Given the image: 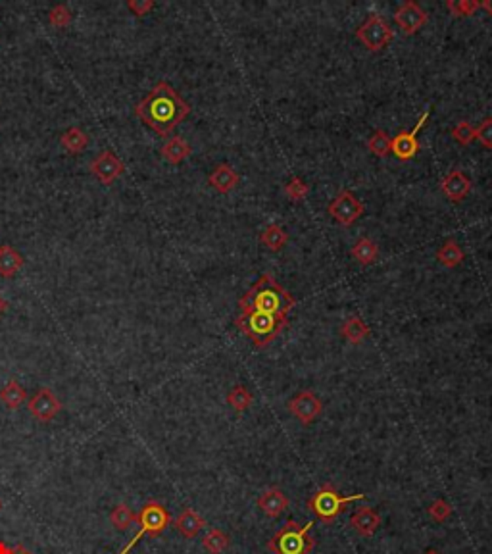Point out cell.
Here are the masks:
<instances>
[{
    "label": "cell",
    "instance_id": "obj_1",
    "mask_svg": "<svg viewBox=\"0 0 492 554\" xmlns=\"http://www.w3.org/2000/svg\"><path fill=\"white\" fill-rule=\"evenodd\" d=\"M189 114V102H185L168 81H158L154 89L135 106V116L160 137L170 135Z\"/></svg>",
    "mask_w": 492,
    "mask_h": 554
},
{
    "label": "cell",
    "instance_id": "obj_2",
    "mask_svg": "<svg viewBox=\"0 0 492 554\" xmlns=\"http://www.w3.org/2000/svg\"><path fill=\"white\" fill-rule=\"evenodd\" d=\"M294 304V299L269 273H264L260 281L239 300V308L242 312L258 310L277 316H287Z\"/></svg>",
    "mask_w": 492,
    "mask_h": 554
},
{
    "label": "cell",
    "instance_id": "obj_3",
    "mask_svg": "<svg viewBox=\"0 0 492 554\" xmlns=\"http://www.w3.org/2000/svg\"><path fill=\"white\" fill-rule=\"evenodd\" d=\"M287 323H289L287 316L268 314V312H258V310L242 312L235 320V325L240 331H245L248 339L254 343V346H258V349H264L271 341H275L279 333L287 327Z\"/></svg>",
    "mask_w": 492,
    "mask_h": 554
},
{
    "label": "cell",
    "instance_id": "obj_4",
    "mask_svg": "<svg viewBox=\"0 0 492 554\" xmlns=\"http://www.w3.org/2000/svg\"><path fill=\"white\" fill-rule=\"evenodd\" d=\"M354 501H366V494H350V496H344L336 491V487L333 483H323V485L310 496L308 501V508L312 514H315V518H320L323 524H331L333 520L339 518V514H343L344 508Z\"/></svg>",
    "mask_w": 492,
    "mask_h": 554
},
{
    "label": "cell",
    "instance_id": "obj_5",
    "mask_svg": "<svg viewBox=\"0 0 492 554\" xmlns=\"http://www.w3.org/2000/svg\"><path fill=\"white\" fill-rule=\"evenodd\" d=\"M312 525L313 522H306L304 525H300L289 520L268 541V548L273 554H310L315 547V539L308 535Z\"/></svg>",
    "mask_w": 492,
    "mask_h": 554
},
{
    "label": "cell",
    "instance_id": "obj_6",
    "mask_svg": "<svg viewBox=\"0 0 492 554\" xmlns=\"http://www.w3.org/2000/svg\"><path fill=\"white\" fill-rule=\"evenodd\" d=\"M137 522L141 524V529L135 533V537L127 543L125 547L121 548L120 554H129V550H131V548H133L135 545L141 541V537H144V535L158 537L160 533L165 532V527L172 524V516H170V512L165 510L164 504H160V502L156 501H150L142 506L141 514L137 516Z\"/></svg>",
    "mask_w": 492,
    "mask_h": 554
},
{
    "label": "cell",
    "instance_id": "obj_7",
    "mask_svg": "<svg viewBox=\"0 0 492 554\" xmlns=\"http://www.w3.org/2000/svg\"><path fill=\"white\" fill-rule=\"evenodd\" d=\"M392 37H395V33L390 31L387 22L377 14L369 15L367 22L356 31V39L362 41L364 46L367 50H371V53H377L381 48H385L392 41Z\"/></svg>",
    "mask_w": 492,
    "mask_h": 554
},
{
    "label": "cell",
    "instance_id": "obj_8",
    "mask_svg": "<svg viewBox=\"0 0 492 554\" xmlns=\"http://www.w3.org/2000/svg\"><path fill=\"white\" fill-rule=\"evenodd\" d=\"M327 212L329 216L335 217L339 224L352 225L356 219H360V217L364 216L366 208H364V204L360 203L356 196L352 195L348 189H343V191L331 201Z\"/></svg>",
    "mask_w": 492,
    "mask_h": 554
},
{
    "label": "cell",
    "instance_id": "obj_9",
    "mask_svg": "<svg viewBox=\"0 0 492 554\" xmlns=\"http://www.w3.org/2000/svg\"><path fill=\"white\" fill-rule=\"evenodd\" d=\"M27 408H29V412L33 418L39 419V421H43V424H46V421H53V419L58 416V412L62 410V403L60 398L54 395L53 389L43 387V389H39L37 393H35V397L27 403Z\"/></svg>",
    "mask_w": 492,
    "mask_h": 554
},
{
    "label": "cell",
    "instance_id": "obj_10",
    "mask_svg": "<svg viewBox=\"0 0 492 554\" xmlns=\"http://www.w3.org/2000/svg\"><path fill=\"white\" fill-rule=\"evenodd\" d=\"M89 168H90V173H93L102 185H112L114 181L118 180L121 173L125 172V164H123L114 152H110V150L100 152V154L90 162Z\"/></svg>",
    "mask_w": 492,
    "mask_h": 554
},
{
    "label": "cell",
    "instance_id": "obj_11",
    "mask_svg": "<svg viewBox=\"0 0 492 554\" xmlns=\"http://www.w3.org/2000/svg\"><path fill=\"white\" fill-rule=\"evenodd\" d=\"M289 410L300 424L308 426L323 412V403L313 395L312 391H302L289 400Z\"/></svg>",
    "mask_w": 492,
    "mask_h": 554
},
{
    "label": "cell",
    "instance_id": "obj_12",
    "mask_svg": "<svg viewBox=\"0 0 492 554\" xmlns=\"http://www.w3.org/2000/svg\"><path fill=\"white\" fill-rule=\"evenodd\" d=\"M429 110L421 114V118L416 123V128L411 131H400L398 135L392 139V154L400 160H411V158L418 154L419 150V141H418V133L419 129L425 126V121L429 120Z\"/></svg>",
    "mask_w": 492,
    "mask_h": 554
},
{
    "label": "cell",
    "instance_id": "obj_13",
    "mask_svg": "<svg viewBox=\"0 0 492 554\" xmlns=\"http://www.w3.org/2000/svg\"><path fill=\"white\" fill-rule=\"evenodd\" d=\"M395 20L406 35H414V33H418V31L425 25L427 20H429V15H427V12L423 8L419 6L418 2L408 0V2H402V4L398 6V10H396L395 14Z\"/></svg>",
    "mask_w": 492,
    "mask_h": 554
},
{
    "label": "cell",
    "instance_id": "obj_14",
    "mask_svg": "<svg viewBox=\"0 0 492 554\" xmlns=\"http://www.w3.org/2000/svg\"><path fill=\"white\" fill-rule=\"evenodd\" d=\"M258 508L269 518H277L289 508V499L279 487H269L258 499Z\"/></svg>",
    "mask_w": 492,
    "mask_h": 554
},
{
    "label": "cell",
    "instance_id": "obj_15",
    "mask_svg": "<svg viewBox=\"0 0 492 554\" xmlns=\"http://www.w3.org/2000/svg\"><path fill=\"white\" fill-rule=\"evenodd\" d=\"M440 189H442V193H444L450 201L460 203L462 198H465V196L470 195L471 181L463 175L462 170H452V172L448 173L446 177L442 180Z\"/></svg>",
    "mask_w": 492,
    "mask_h": 554
},
{
    "label": "cell",
    "instance_id": "obj_16",
    "mask_svg": "<svg viewBox=\"0 0 492 554\" xmlns=\"http://www.w3.org/2000/svg\"><path fill=\"white\" fill-rule=\"evenodd\" d=\"M208 183L216 189L217 193L227 195V193H231L233 189L239 185V173L233 170V165L219 164L208 175Z\"/></svg>",
    "mask_w": 492,
    "mask_h": 554
},
{
    "label": "cell",
    "instance_id": "obj_17",
    "mask_svg": "<svg viewBox=\"0 0 492 554\" xmlns=\"http://www.w3.org/2000/svg\"><path fill=\"white\" fill-rule=\"evenodd\" d=\"M381 524V516L369 506L358 508L350 516V525L364 537H369L373 533L377 532V527Z\"/></svg>",
    "mask_w": 492,
    "mask_h": 554
},
{
    "label": "cell",
    "instance_id": "obj_18",
    "mask_svg": "<svg viewBox=\"0 0 492 554\" xmlns=\"http://www.w3.org/2000/svg\"><path fill=\"white\" fill-rule=\"evenodd\" d=\"M173 525L177 527V532H179L183 537L193 539V537H196V535L200 533V529L206 525V522H204V518H202L196 510L185 508L179 516H177V520H175V524Z\"/></svg>",
    "mask_w": 492,
    "mask_h": 554
},
{
    "label": "cell",
    "instance_id": "obj_19",
    "mask_svg": "<svg viewBox=\"0 0 492 554\" xmlns=\"http://www.w3.org/2000/svg\"><path fill=\"white\" fill-rule=\"evenodd\" d=\"M191 152H193V149H191V144L183 137H172L170 141H165V144L160 150V154L164 156L165 162H170L173 165L181 164L183 160H186L191 156Z\"/></svg>",
    "mask_w": 492,
    "mask_h": 554
},
{
    "label": "cell",
    "instance_id": "obj_20",
    "mask_svg": "<svg viewBox=\"0 0 492 554\" xmlns=\"http://www.w3.org/2000/svg\"><path fill=\"white\" fill-rule=\"evenodd\" d=\"M369 333H371L369 325L360 316H350L348 320H344L343 327H341V335L352 345H360L362 341H366Z\"/></svg>",
    "mask_w": 492,
    "mask_h": 554
},
{
    "label": "cell",
    "instance_id": "obj_21",
    "mask_svg": "<svg viewBox=\"0 0 492 554\" xmlns=\"http://www.w3.org/2000/svg\"><path fill=\"white\" fill-rule=\"evenodd\" d=\"M23 264H25L23 256L14 247L2 245V248H0V276L6 277V279L14 277L18 271L22 270Z\"/></svg>",
    "mask_w": 492,
    "mask_h": 554
},
{
    "label": "cell",
    "instance_id": "obj_22",
    "mask_svg": "<svg viewBox=\"0 0 492 554\" xmlns=\"http://www.w3.org/2000/svg\"><path fill=\"white\" fill-rule=\"evenodd\" d=\"M62 149H66L69 154H79L89 147V135L83 131L81 128H69L66 129L60 137Z\"/></svg>",
    "mask_w": 492,
    "mask_h": 554
},
{
    "label": "cell",
    "instance_id": "obj_23",
    "mask_svg": "<svg viewBox=\"0 0 492 554\" xmlns=\"http://www.w3.org/2000/svg\"><path fill=\"white\" fill-rule=\"evenodd\" d=\"M0 398H2V403H4L10 410H18V408L27 400V393H25V389H23L22 385L15 381V379H10V381L2 387V391H0Z\"/></svg>",
    "mask_w": 492,
    "mask_h": 554
},
{
    "label": "cell",
    "instance_id": "obj_24",
    "mask_svg": "<svg viewBox=\"0 0 492 554\" xmlns=\"http://www.w3.org/2000/svg\"><path fill=\"white\" fill-rule=\"evenodd\" d=\"M260 241L264 247H268L269 250L277 252V250H281L287 245L289 235H287V231L279 224H271L260 233Z\"/></svg>",
    "mask_w": 492,
    "mask_h": 554
},
{
    "label": "cell",
    "instance_id": "obj_25",
    "mask_svg": "<svg viewBox=\"0 0 492 554\" xmlns=\"http://www.w3.org/2000/svg\"><path fill=\"white\" fill-rule=\"evenodd\" d=\"M437 258H439V262L442 264V266H446V268H456V266H460V264L463 262V250L456 241H446V243L439 248Z\"/></svg>",
    "mask_w": 492,
    "mask_h": 554
},
{
    "label": "cell",
    "instance_id": "obj_26",
    "mask_svg": "<svg viewBox=\"0 0 492 554\" xmlns=\"http://www.w3.org/2000/svg\"><path fill=\"white\" fill-rule=\"evenodd\" d=\"M352 256L358 260L360 264H373L375 260H377V256H379V248H377V245L373 243L371 239H367V237H362V239L352 247Z\"/></svg>",
    "mask_w": 492,
    "mask_h": 554
},
{
    "label": "cell",
    "instance_id": "obj_27",
    "mask_svg": "<svg viewBox=\"0 0 492 554\" xmlns=\"http://www.w3.org/2000/svg\"><path fill=\"white\" fill-rule=\"evenodd\" d=\"M229 543H231V539L227 533H224L221 529H210L202 539V547L206 548L210 554H221L229 548Z\"/></svg>",
    "mask_w": 492,
    "mask_h": 554
},
{
    "label": "cell",
    "instance_id": "obj_28",
    "mask_svg": "<svg viewBox=\"0 0 492 554\" xmlns=\"http://www.w3.org/2000/svg\"><path fill=\"white\" fill-rule=\"evenodd\" d=\"M110 522L118 529V532H127L131 525L137 522V516L133 514V510L129 508L127 504H118L110 514Z\"/></svg>",
    "mask_w": 492,
    "mask_h": 554
},
{
    "label": "cell",
    "instance_id": "obj_29",
    "mask_svg": "<svg viewBox=\"0 0 492 554\" xmlns=\"http://www.w3.org/2000/svg\"><path fill=\"white\" fill-rule=\"evenodd\" d=\"M367 149H369V152L375 154V156L385 158L392 152V139H390L385 131H381L379 129V131H375V135L367 141Z\"/></svg>",
    "mask_w": 492,
    "mask_h": 554
},
{
    "label": "cell",
    "instance_id": "obj_30",
    "mask_svg": "<svg viewBox=\"0 0 492 554\" xmlns=\"http://www.w3.org/2000/svg\"><path fill=\"white\" fill-rule=\"evenodd\" d=\"M227 403H229V406H231L233 410L245 412L246 408L252 405V395H250V391L246 389V387H242V385H235V387L229 391V395H227Z\"/></svg>",
    "mask_w": 492,
    "mask_h": 554
},
{
    "label": "cell",
    "instance_id": "obj_31",
    "mask_svg": "<svg viewBox=\"0 0 492 554\" xmlns=\"http://www.w3.org/2000/svg\"><path fill=\"white\" fill-rule=\"evenodd\" d=\"M448 10L458 18H467L473 15L481 8V2L477 0H448Z\"/></svg>",
    "mask_w": 492,
    "mask_h": 554
},
{
    "label": "cell",
    "instance_id": "obj_32",
    "mask_svg": "<svg viewBox=\"0 0 492 554\" xmlns=\"http://www.w3.org/2000/svg\"><path fill=\"white\" fill-rule=\"evenodd\" d=\"M48 22L54 27H58V29L67 27L71 23V12H69V8L66 4H54L50 8V12H48Z\"/></svg>",
    "mask_w": 492,
    "mask_h": 554
},
{
    "label": "cell",
    "instance_id": "obj_33",
    "mask_svg": "<svg viewBox=\"0 0 492 554\" xmlns=\"http://www.w3.org/2000/svg\"><path fill=\"white\" fill-rule=\"evenodd\" d=\"M310 193V185H306L304 181L300 177H292L287 185H285V195L289 196L291 201L299 203V201H304Z\"/></svg>",
    "mask_w": 492,
    "mask_h": 554
},
{
    "label": "cell",
    "instance_id": "obj_34",
    "mask_svg": "<svg viewBox=\"0 0 492 554\" xmlns=\"http://www.w3.org/2000/svg\"><path fill=\"white\" fill-rule=\"evenodd\" d=\"M452 137H454L460 144H463V147H470L471 142L475 141V128H471L467 121H460V123L452 129Z\"/></svg>",
    "mask_w": 492,
    "mask_h": 554
},
{
    "label": "cell",
    "instance_id": "obj_35",
    "mask_svg": "<svg viewBox=\"0 0 492 554\" xmlns=\"http://www.w3.org/2000/svg\"><path fill=\"white\" fill-rule=\"evenodd\" d=\"M450 514H452V506H450L446 501H442V499H437V501L429 506V516H431L435 522H439V524L446 522L448 518H450Z\"/></svg>",
    "mask_w": 492,
    "mask_h": 554
},
{
    "label": "cell",
    "instance_id": "obj_36",
    "mask_svg": "<svg viewBox=\"0 0 492 554\" xmlns=\"http://www.w3.org/2000/svg\"><path fill=\"white\" fill-rule=\"evenodd\" d=\"M475 139H477L485 149H492V118H485L481 126L475 129Z\"/></svg>",
    "mask_w": 492,
    "mask_h": 554
},
{
    "label": "cell",
    "instance_id": "obj_37",
    "mask_svg": "<svg viewBox=\"0 0 492 554\" xmlns=\"http://www.w3.org/2000/svg\"><path fill=\"white\" fill-rule=\"evenodd\" d=\"M125 4L135 15L142 18V15H146L154 8V0H127Z\"/></svg>",
    "mask_w": 492,
    "mask_h": 554
},
{
    "label": "cell",
    "instance_id": "obj_38",
    "mask_svg": "<svg viewBox=\"0 0 492 554\" xmlns=\"http://www.w3.org/2000/svg\"><path fill=\"white\" fill-rule=\"evenodd\" d=\"M0 554H33L31 550L23 547V545H8L4 541H0Z\"/></svg>",
    "mask_w": 492,
    "mask_h": 554
},
{
    "label": "cell",
    "instance_id": "obj_39",
    "mask_svg": "<svg viewBox=\"0 0 492 554\" xmlns=\"http://www.w3.org/2000/svg\"><path fill=\"white\" fill-rule=\"evenodd\" d=\"M6 310H8V302H6V299H2V297H0V316L4 314Z\"/></svg>",
    "mask_w": 492,
    "mask_h": 554
},
{
    "label": "cell",
    "instance_id": "obj_40",
    "mask_svg": "<svg viewBox=\"0 0 492 554\" xmlns=\"http://www.w3.org/2000/svg\"><path fill=\"white\" fill-rule=\"evenodd\" d=\"M425 554H439V553H437V550H427Z\"/></svg>",
    "mask_w": 492,
    "mask_h": 554
},
{
    "label": "cell",
    "instance_id": "obj_41",
    "mask_svg": "<svg viewBox=\"0 0 492 554\" xmlns=\"http://www.w3.org/2000/svg\"><path fill=\"white\" fill-rule=\"evenodd\" d=\"M0 510H2V501H0Z\"/></svg>",
    "mask_w": 492,
    "mask_h": 554
},
{
    "label": "cell",
    "instance_id": "obj_42",
    "mask_svg": "<svg viewBox=\"0 0 492 554\" xmlns=\"http://www.w3.org/2000/svg\"><path fill=\"white\" fill-rule=\"evenodd\" d=\"M0 248H2V245H0Z\"/></svg>",
    "mask_w": 492,
    "mask_h": 554
}]
</instances>
